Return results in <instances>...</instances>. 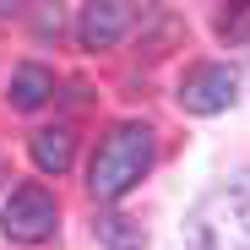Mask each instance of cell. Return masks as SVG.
Instances as JSON below:
<instances>
[{
	"mask_svg": "<svg viewBox=\"0 0 250 250\" xmlns=\"http://www.w3.org/2000/svg\"><path fill=\"white\" fill-rule=\"evenodd\" d=\"M49 98H55V71L38 65V60H22L6 82V104L11 109H44Z\"/></svg>",
	"mask_w": 250,
	"mask_h": 250,
	"instance_id": "cell-6",
	"label": "cell"
},
{
	"mask_svg": "<svg viewBox=\"0 0 250 250\" xmlns=\"http://www.w3.org/2000/svg\"><path fill=\"white\" fill-rule=\"evenodd\" d=\"M131 27H136V11L125 0H93V6L76 11V44L82 49H114Z\"/></svg>",
	"mask_w": 250,
	"mask_h": 250,
	"instance_id": "cell-5",
	"label": "cell"
},
{
	"mask_svg": "<svg viewBox=\"0 0 250 250\" xmlns=\"http://www.w3.org/2000/svg\"><path fill=\"white\" fill-rule=\"evenodd\" d=\"M27 152L38 163V174H65L71 163H76V136L65 131V125H44V131H33Z\"/></svg>",
	"mask_w": 250,
	"mask_h": 250,
	"instance_id": "cell-7",
	"label": "cell"
},
{
	"mask_svg": "<svg viewBox=\"0 0 250 250\" xmlns=\"http://www.w3.org/2000/svg\"><path fill=\"white\" fill-rule=\"evenodd\" d=\"M152 158H158V136H152V125L147 120H120L114 131L98 142L93 163H87V190L98 201H120V196H131L147 169H152Z\"/></svg>",
	"mask_w": 250,
	"mask_h": 250,
	"instance_id": "cell-2",
	"label": "cell"
},
{
	"mask_svg": "<svg viewBox=\"0 0 250 250\" xmlns=\"http://www.w3.org/2000/svg\"><path fill=\"white\" fill-rule=\"evenodd\" d=\"M93 234H98V245H104V250H147L142 223H136V218H125V212H98Z\"/></svg>",
	"mask_w": 250,
	"mask_h": 250,
	"instance_id": "cell-8",
	"label": "cell"
},
{
	"mask_svg": "<svg viewBox=\"0 0 250 250\" xmlns=\"http://www.w3.org/2000/svg\"><path fill=\"white\" fill-rule=\"evenodd\" d=\"M55 223H60V207L44 185H17L0 207V234L11 245H44L55 239Z\"/></svg>",
	"mask_w": 250,
	"mask_h": 250,
	"instance_id": "cell-3",
	"label": "cell"
},
{
	"mask_svg": "<svg viewBox=\"0 0 250 250\" xmlns=\"http://www.w3.org/2000/svg\"><path fill=\"white\" fill-rule=\"evenodd\" d=\"M234 98H239V76H234L223 60H201V65H190L185 82H180V104H185L190 114H223Z\"/></svg>",
	"mask_w": 250,
	"mask_h": 250,
	"instance_id": "cell-4",
	"label": "cell"
},
{
	"mask_svg": "<svg viewBox=\"0 0 250 250\" xmlns=\"http://www.w3.org/2000/svg\"><path fill=\"white\" fill-rule=\"evenodd\" d=\"M218 33L229 38V44H250V6H234L218 17Z\"/></svg>",
	"mask_w": 250,
	"mask_h": 250,
	"instance_id": "cell-9",
	"label": "cell"
},
{
	"mask_svg": "<svg viewBox=\"0 0 250 250\" xmlns=\"http://www.w3.org/2000/svg\"><path fill=\"white\" fill-rule=\"evenodd\" d=\"M185 250H250V169L218 180L190 201L180 223Z\"/></svg>",
	"mask_w": 250,
	"mask_h": 250,
	"instance_id": "cell-1",
	"label": "cell"
}]
</instances>
